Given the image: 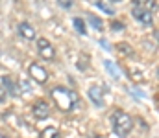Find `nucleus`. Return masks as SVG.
I'll list each match as a JSON object with an SVG mask.
<instances>
[{"label":"nucleus","instance_id":"obj_1","mask_svg":"<svg viewBox=\"0 0 159 138\" xmlns=\"http://www.w3.org/2000/svg\"><path fill=\"white\" fill-rule=\"evenodd\" d=\"M111 127H113V133L119 138H126L133 131V118L128 112L117 109L111 114Z\"/></svg>","mask_w":159,"mask_h":138},{"label":"nucleus","instance_id":"obj_2","mask_svg":"<svg viewBox=\"0 0 159 138\" xmlns=\"http://www.w3.org/2000/svg\"><path fill=\"white\" fill-rule=\"evenodd\" d=\"M52 99L56 101V105L59 107L61 112H70L78 103V96L65 87H54L52 89Z\"/></svg>","mask_w":159,"mask_h":138},{"label":"nucleus","instance_id":"obj_3","mask_svg":"<svg viewBox=\"0 0 159 138\" xmlns=\"http://www.w3.org/2000/svg\"><path fill=\"white\" fill-rule=\"evenodd\" d=\"M28 74H30V77H32L35 83H39V85H44V83L48 81V72H46V68H44L43 65H39V63H30Z\"/></svg>","mask_w":159,"mask_h":138},{"label":"nucleus","instance_id":"obj_4","mask_svg":"<svg viewBox=\"0 0 159 138\" xmlns=\"http://www.w3.org/2000/svg\"><path fill=\"white\" fill-rule=\"evenodd\" d=\"M37 52H39L41 57L46 59V61H54V59H56V50H54V46H52V43H48V39H44V37L37 39Z\"/></svg>","mask_w":159,"mask_h":138},{"label":"nucleus","instance_id":"obj_5","mask_svg":"<svg viewBox=\"0 0 159 138\" xmlns=\"http://www.w3.org/2000/svg\"><path fill=\"white\" fill-rule=\"evenodd\" d=\"M131 17H133L135 20H139L141 24H146V26H150V24L154 22V13L143 9V7H137V6L131 7Z\"/></svg>","mask_w":159,"mask_h":138},{"label":"nucleus","instance_id":"obj_6","mask_svg":"<svg viewBox=\"0 0 159 138\" xmlns=\"http://www.w3.org/2000/svg\"><path fill=\"white\" fill-rule=\"evenodd\" d=\"M32 112L37 120H44L50 116V105L44 101V99H37L34 105H32Z\"/></svg>","mask_w":159,"mask_h":138},{"label":"nucleus","instance_id":"obj_7","mask_svg":"<svg viewBox=\"0 0 159 138\" xmlns=\"http://www.w3.org/2000/svg\"><path fill=\"white\" fill-rule=\"evenodd\" d=\"M0 79H2V89L6 90V94H9V96H13V98H19V96H20V89H19V85H17V81H15L13 77L2 76Z\"/></svg>","mask_w":159,"mask_h":138},{"label":"nucleus","instance_id":"obj_8","mask_svg":"<svg viewBox=\"0 0 159 138\" xmlns=\"http://www.w3.org/2000/svg\"><path fill=\"white\" fill-rule=\"evenodd\" d=\"M89 99L96 105V107H104V90H102V87H98V85H93L89 90Z\"/></svg>","mask_w":159,"mask_h":138},{"label":"nucleus","instance_id":"obj_9","mask_svg":"<svg viewBox=\"0 0 159 138\" xmlns=\"http://www.w3.org/2000/svg\"><path fill=\"white\" fill-rule=\"evenodd\" d=\"M17 31H19V35L22 37V39H26V41H34L37 35H35V30H34V26L30 24V22H20L19 24V28H17Z\"/></svg>","mask_w":159,"mask_h":138},{"label":"nucleus","instance_id":"obj_10","mask_svg":"<svg viewBox=\"0 0 159 138\" xmlns=\"http://www.w3.org/2000/svg\"><path fill=\"white\" fill-rule=\"evenodd\" d=\"M104 66H106V70L111 74V77H113V79H117V81H119V79H122V74H120L119 66H117L113 61H107V59H106V61H104Z\"/></svg>","mask_w":159,"mask_h":138},{"label":"nucleus","instance_id":"obj_11","mask_svg":"<svg viewBox=\"0 0 159 138\" xmlns=\"http://www.w3.org/2000/svg\"><path fill=\"white\" fill-rule=\"evenodd\" d=\"M133 6L143 7L146 11H154L157 7V0H133Z\"/></svg>","mask_w":159,"mask_h":138},{"label":"nucleus","instance_id":"obj_12","mask_svg":"<svg viewBox=\"0 0 159 138\" xmlns=\"http://www.w3.org/2000/svg\"><path fill=\"white\" fill-rule=\"evenodd\" d=\"M115 48L119 50V53L122 55V57H131V55L135 53V52H133V46L128 44V43H117Z\"/></svg>","mask_w":159,"mask_h":138},{"label":"nucleus","instance_id":"obj_13","mask_svg":"<svg viewBox=\"0 0 159 138\" xmlns=\"http://www.w3.org/2000/svg\"><path fill=\"white\" fill-rule=\"evenodd\" d=\"M41 138H61V133L57 127H46L41 131Z\"/></svg>","mask_w":159,"mask_h":138},{"label":"nucleus","instance_id":"obj_14","mask_svg":"<svg viewBox=\"0 0 159 138\" xmlns=\"http://www.w3.org/2000/svg\"><path fill=\"white\" fill-rule=\"evenodd\" d=\"M72 24H74V30L78 31L80 35H87V30H85V22H83L80 17H74V19H72Z\"/></svg>","mask_w":159,"mask_h":138},{"label":"nucleus","instance_id":"obj_15","mask_svg":"<svg viewBox=\"0 0 159 138\" xmlns=\"http://www.w3.org/2000/svg\"><path fill=\"white\" fill-rule=\"evenodd\" d=\"M89 24H91L94 30H98V31H102V30H104V22H102L96 15H89Z\"/></svg>","mask_w":159,"mask_h":138},{"label":"nucleus","instance_id":"obj_16","mask_svg":"<svg viewBox=\"0 0 159 138\" xmlns=\"http://www.w3.org/2000/svg\"><path fill=\"white\" fill-rule=\"evenodd\" d=\"M128 74H129V77H131L133 81H137V83H143V81H144V76H143V72H141V70L128 68Z\"/></svg>","mask_w":159,"mask_h":138},{"label":"nucleus","instance_id":"obj_17","mask_svg":"<svg viewBox=\"0 0 159 138\" xmlns=\"http://www.w3.org/2000/svg\"><path fill=\"white\" fill-rule=\"evenodd\" d=\"M94 6H98V7H100L104 13H107V15H115V9H113V7H109V6H106L102 0H94Z\"/></svg>","mask_w":159,"mask_h":138},{"label":"nucleus","instance_id":"obj_18","mask_svg":"<svg viewBox=\"0 0 159 138\" xmlns=\"http://www.w3.org/2000/svg\"><path fill=\"white\" fill-rule=\"evenodd\" d=\"M78 66L80 70H87V55H81V61H78Z\"/></svg>","mask_w":159,"mask_h":138},{"label":"nucleus","instance_id":"obj_19","mask_svg":"<svg viewBox=\"0 0 159 138\" xmlns=\"http://www.w3.org/2000/svg\"><path fill=\"white\" fill-rule=\"evenodd\" d=\"M4 118H6V120H9V118H11V112H7V116H4ZM11 125H13V127H22V118H17Z\"/></svg>","mask_w":159,"mask_h":138},{"label":"nucleus","instance_id":"obj_20","mask_svg":"<svg viewBox=\"0 0 159 138\" xmlns=\"http://www.w3.org/2000/svg\"><path fill=\"white\" fill-rule=\"evenodd\" d=\"M57 2H59V6L63 9H70L72 7V0H57Z\"/></svg>","mask_w":159,"mask_h":138},{"label":"nucleus","instance_id":"obj_21","mask_svg":"<svg viewBox=\"0 0 159 138\" xmlns=\"http://www.w3.org/2000/svg\"><path fill=\"white\" fill-rule=\"evenodd\" d=\"M6 99H7V94H6V90L0 87V103H6Z\"/></svg>","mask_w":159,"mask_h":138},{"label":"nucleus","instance_id":"obj_22","mask_svg":"<svg viewBox=\"0 0 159 138\" xmlns=\"http://www.w3.org/2000/svg\"><path fill=\"white\" fill-rule=\"evenodd\" d=\"M113 30H124V24H119V22H113Z\"/></svg>","mask_w":159,"mask_h":138},{"label":"nucleus","instance_id":"obj_23","mask_svg":"<svg viewBox=\"0 0 159 138\" xmlns=\"http://www.w3.org/2000/svg\"><path fill=\"white\" fill-rule=\"evenodd\" d=\"M100 44L104 46V48H107V50H109V44H107V43H106V41H104V39H102V41H100Z\"/></svg>","mask_w":159,"mask_h":138},{"label":"nucleus","instance_id":"obj_24","mask_svg":"<svg viewBox=\"0 0 159 138\" xmlns=\"http://www.w3.org/2000/svg\"><path fill=\"white\" fill-rule=\"evenodd\" d=\"M0 138H9V136H7V135H6L4 131H0Z\"/></svg>","mask_w":159,"mask_h":138},{"label":"nucleus","instance_id":"obj_25","mask_svg":"<svg viewBox=\"0 0 159 138\" xmlns=\"http://www.w3.org/2000/svg\"><path fill=\"white\" fill-rule=\"evenodd\" d=\"M94 138H106V136H94Z\"/></svg>","mask_w":159,"mask_h":138},{"label":"nucleus","instance_id":"obj_26","mask_svg":"<svg viewBox=\"0 0 159 138\" xmlns=\"http://www.w3.org/2000/svg\"><path fill=\"white\" fill-rule=\"evenodd\" d=\"M111 2H120V0H111Z\"/></svg>","mask_w":159,"mask_h":138}]
</instances>
